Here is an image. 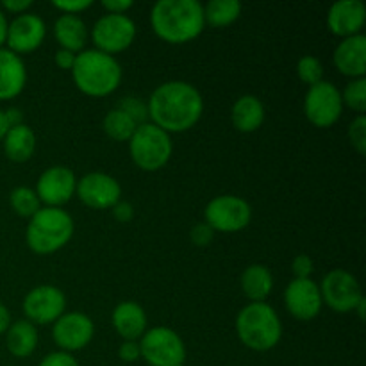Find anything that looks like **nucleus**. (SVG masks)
<instances>
[{
    "label": "nucleus",
    "mask_w": 366,
    "mask_h": 366,
    "mask_svg": "<svg viewBox=\"0 0 366 366\" xmlns=\"http://www.w3.org/2000/svg\"><path fill=\"white\" fill-rule=\"evenodd\" d=\"M236 335L247 349L267 352L281 342V318L270 304L250 302L236 317Z\"/></svg>",
    "instance_id": "4"
},
{
    "label": "nucleus",
    "mask_w": 366,
    "mask_h": 366,
    "mask_svg": "<svg viewBox=\"0 0 366 366\" xmlns=\"http://www.w3.org/2000/svg\"><path fill=\"white\" fill-rule=\"evenodd\" d=\"M102 129L114 142H129L132 138V134H134L136 129H138V124L134 120H131L124 111L114 107V109H111L104 117Z\"/></svg>",
    "instance_id": "28"
},
{
    "label": "nucleus",
    "mask_w": 366,
    "mask_h": 366,
    "mask_svg": "<svg viewBox=\"0 0 366 366\" xmlns=\"http://www.w3.org/2000/svg\"><path fill=\"white\" fill-rule=\"evenodd\" d=\"M318 286L324 304H327L336 313H352L357 304L365 299L357 279L343 268L327 272Z\"/></svg>",
    "instance_id": "11"
},
{
    "label": "nucleus",
    "mask_w": 366,
    "mask_h": 366,
    "mask_svg": "<svg viewBox=\"0 0 366 366\" xmlns=\"http://www.w3.org/2000/svg\"><path fill=\"white\" fill-rule=\"evenodd\" d=\"M142 360L149 366H184L186 347L181 336L170 327L147 329L139 338Z\"/></svg>",
    "instance_id": "7"
},
{
    "label": "nucleus",
    "mask_w": 366,
    "mask_h": 366,
    "mask_svg": "<svg viewBox=\"0 0 366 366\" xmlns=\"http://www.w3.org/2000/svg\"><path fill=\"white\" fill-rule=\"evenodd\" d=\"M7 129H9V125H7L6 114H4V111L0 109V142H2V139H4V136H6Z\"/></svg>",
    "instance_id": "46"
},
{
    "label": "nucleus",
    "mask_w": 366,
    "mask_h": 366,
    "mask_svg": "<svg viewBox=\"0 0 366 366\" xmlns=\"http://www.w3.org/2000/svg\"><path fill=\"white\" fill-rule=\"evenodd\" d=\"M332 63L340 74L361 79L366 74V36L361 34L343 38L332 52Z\"/></svg>",
    "instance_id": "19"
},
{
    "label": "nucleus",
    "mask_w": 366,
    "mask_h": 366,
    "mask_svg": "<svg viewBox=\"0 0 366 366\" xmlns=\"http://www.w3.org/2000/svg\"><path fill=\"white\" fill-rule=\"evenodd\" d=\"M150 24L157 38L182 45L202 34L204 7L199 0H159L150 11Z\"/></svg>",
    "instance_id": "2"
},
{
    "label": "nucleus",
    "mask_w": 366,
    "mask_h": 366,
    "mask_svg": "<svg viewBox=\"0 0 366 366\" xmlns=\"http://www.w3.org/2000/svg\"><path fill=\"white\" fill-rule=\"evenodd\" d=\"M365 304H366V300L363 299L360 304H357L356 310H354V313H357V317H360V320H365Z\"/></svg>",
    "instance_id": "47"
},
{
    "label": "nucleus",
    "mask_w": 366,
    "mask_h": 366,
    "mask_svg": "<svg viewBox=\"0 0 366 366\" xmlns=\"http://www.w3.org/2000/svg\"><path fill=\"white\" fill-rule=\"evenodd\" d=\"M4 114H6V120H7V125H9V129L24 124V113H21L18 107H9V109L4 111Z\"/></svg>",
    "instance_id": "43"
},
{
    "label": "nucleus",
    "mask_w": 366,
    "mask_h": 366,
    "mask_svg": "<svg viewBox=\"0 0 366 366\" xmlns=\"http://www.w3.org/2000/svg\"><path fill=\"white\" fill-rule=\"evenodd\" d=\"M7 27H9V21H7L6 13L0 9V49L6 45V38H7Z\"/></svg>",
    "instance_id": "45"
},
{
    "label": "nucleus",
    "mask_w": 366,
    "mask_h": 366,
    "mask_svg": "<svg viewBox=\"0 0 366 366\" xmlns=\"http://www.w3.org/2000/svg\"><path fill=\"white\" fill-rule=\"evenodd\" d=\"M285 304L297 320H315L324 307L320 286L313 279H293L285 290Z\"/></svg>",
    "instance_id": "16"
},
{
    "label": "nucleus",
    "mask_w": 366,
    "mask_h": 366,
    "mask_svg": "<svg viewBox=\"0 0 366 366\" xmlns=\"http://www.w3.org/2000/svg\"><path fill=\"white\" fill-rule=\"evenodd\" d=\"M54 36L61 49L79 54L84 50L89 32L79 14H61L54 24Z\"/></svg>",
    "instance_id": "22"
},
{
    "label": "nucleus",
    "mask_w": 366,
    "mask_h": 366,
    "mask_svg": "<svg viewBox=\"0 0 366 366\" xmlns=\"http://www.w3.org/2000/svg\"><path fill=\"white\" fill-rule=\"evenodd\" d=\"M93 336H95V324L88 315L79 311L61 315L54 322L52 338L63 352L71 354L75 350L86 349L92 343Z\"/></svg>",
    "instance_id": "13"
},
{
    "label": "nucleus",
    "mask_w": 366,
    "mask_h": 366,
    "mask_svg": "<svg viewBox=\"0 0 366 366\" xmlns=\"http://www.w3.org/2000/svg\"><path fill=\"white\" fill-rule=\"evenodd\" d=\"M206 224L214 232H239L252 220V207L236 195H218L204 209Z\"/></svg>",
    "instance_id": "9"
},
{
    "label": "nucleus",
    "mask_w": 366,
    "mask_h": 366,
    "mask_svg": "<svg viewBox=\"0 0 366 366\" xmlns=\"http://www.w3.org/2000/svg\"><path fill=\"white\" fill-rule=\"evenodd\" d=\"M342 100L343 107L347 106L357 114H363L366 111V79H352L342 92Z\"/></svg>",
    "instance_id": "30"
},
{
    "label": "nucleus",
    "mask_w": 366,
    "mask_h": 366,
    "mask_svg": "<svg viewBox=\"0 0 366 366\" xmlns=\"http://www.w3.org/2000/svg\"><path fill=\"white\" fill-rule=\"evenodd\" d=\"M27 82L24 59L9 49H0V100H11L20 95Z\"/></svg>",
    "instance_id": "20"
},
{
    "label": "nucleus",
    "mask_w": 366,
    "mask_h": 366,
    "mask_svg": "<svg viewBox=\"0 0 366 366\" xmlns=\"http://www.w3.org/2000/svg\"><path fill=\"white\" fill-rule=\"evenodd\" d=\"M75 56H77V54L70 52V50L59 49L56 52V64L61 68V70L71 71V68H74V63H75Z\"/></svg>",
    "instance_id": "42"
},
{
    "label": "nucleus",
    "mask_w": 366,
    "mask_h": 366,
    "mask_svg": "<svg viewBox=\"0 0 366 366\" xmlns=\"http://www.w3.org/2000/svg\"><path fill=\"white\" fill-rule=\"evenodd\" d=\"M46 36V25L39 14L21 13L9 21L6 49L14 54H29L39 49Z\"/></svg>",
    "instance_id": "17"
},
{
    "label": "nucleus",
    "mask_w": 366,
    "mask_h": 366,
    "mask_svg": "<svg viewBox=\"0 0 366 366\" xmlns=\"http://www.w3.org/2000/svg\"><path fill=\"white\" fill-rule=\"evenodd\" d=\"M204 7V21L214 29L234 24L242 14V2L238 0H211Z\"/></svg>",
    "instance_id": "27"
},
{
    "label": "nucleus",
    "mask_w": 366,
    "mask_h": 366,
    "mask_svg": "<svg viewBox=\"0 0 366 366\" xmlns=\"http://www.w3.org/2000/svg\"><path fill=\"white\" fill-rule=\"evenodd\" d=\"M214 231L209 227V225L204 222V224L195 225L189 232V238H192V243L197 247H207L211 242H213Z\"/></svg>",
    "instance_id": "36"
},
{
    "label": "nucleus",
    "mask_w": 366,
    "mask_h": 366,
    "mask_svg": "<svg viewBox=\"0 0 366 366\" xmlns=\"http://www.w3.org/2000/svg\"><path fill=\"white\" fill-rule=\"evenodd\" d=\"M366 21V7L361 0H338L329 7L327 27L340 38L361 34Z\"/></svg>",
    "instance_id": "18"
},
{
    "label": "nucleus",
    "mask_w": 366,
    "mask_h": 366,
    "mask_svg": "<svg viewBox=\"0 0 366 366\" xmlns=\"http://www.w3.org/2000/svg\"><path fill=\"white\" fill-rule=\"evenodd\" d=\"M4 154L13 163H25L36 152V134L27 124L7 129L2 139Z\"/></svg>",
    "instance_id": "24"
},
{
    "label": "nucleus",
    "mask_w": 366,
    "mask_h": 366,
    "mask_svg": "<svg viewBox=\"0 0 366 366\" xmlns=\"http://www.w3.org/2000/svg\"><path fill=\"white\" fill-rule=\"evenodd\" d=\"M118 357L124 363H134V361L142 360V350H139L138 342H124L118 347Z\"/></svg>",
    "instance_id": "38"
},
{
    "label": "nucleus",
    "mask_w": 366,
    "mask_h": 366,
    "mask_svg": "<svg viewBox=\"0 0 366 366\" xmlns=\"http://www.w3.org/2000/svg\"><path fill=\"white\" fill-rule=\"evenodd\" d=\"M174 143L168 132L154 124L138 125L132 138L129 139V154L132 163L145 172H157L170 161Z\"/></svg>",
    "instance_id": "6"
},
{
    "label": "nucleus",
    "mask_w": 366,
    "mask_h": 366,
    "mask_svg": "<svg viewBox=\"0 0 366 366\" xmlns=\"http://www.w3.org/2000/svg\"><path fill=\"white\" fill-rule=\"evenodd\" d=\"M75 231L74 218L63 207H41L29 218L25 242L29 249L39 256L54 254L63 249Z\"/></svg>",
    "instance_id": "5"
},
{
    "label": "nucleus",
    "mask_w": 366,
    "mask_h": 366,
    "mask_svg": "<svg viewBox=\"0 0 366 366\" xmlns=\"http://www.w3.org/2000/svg\"><path fill=\"white\" fill-rule=\"evenodd\" d=\"M136 24L127 14H102L92 29V39L95 49L109 56L124 52L134 43Z\"/></svg>",
    "instance_id": "10"
},
{
    "label": "nucleus",
    "mask_w": 366,
    "mask_h": 366,
    "mask_svg": "<svg viewBox=\"0 0 366 366\" xmlns=\"http://www.w3.org/2000/svg\"><path fill=\"white\" fill-rule=\"evenodd\" d=\"M39 366H79V363L71 354L57 350V352L46 354L41 360V363H39Z\"/></svg>",
    "instance_id": "37"
},
{
    "label": "nucleus",
    "mask_w": 366,
    "mask_h": 366,
    "mask_svg": "<svg viewBox=\"0 0 366 366\" xmlns=\"http://www.w3.org/2000/svg\"><path fill=\"white\" fill-rule=\"evenodd\" d=\"M242 290L250 302H264L274 290V277L264 264H250L243 270Z\"/></svg>",
    "instance_id": "26"
},
{
    "label": "nucleus",
    "mask_w": 366,
    "mask_h": 366,
    "mask_svg": "<svg viewBox=\"0 0 366 366\" xmlns=\"http://www.w3.org/2000/svg\"><path fill=\"white\" fill-rule=\"evenodd\" d=\"M124 70L117 57L97 49H84L75 56L71 79L88 97H107L120 86Z\"/></svg>",
    "instance_id": "3"
},
{
    "label": "nucleus",
    "mask_w": 366,
    "mask_h": 366,
    "mask_svg": "<svg viewBox=\"0 0 366 366\" xmlns=\"http://www.w3.org/2000/svg\"><path fill=\"white\" fill-rule=\"evenodd\" d=\"M92 0H54L52 6L63 14H79L92 7Z\"/></svg>",
    "instance_id": "35"
},
{
    "label": "nucleus",
    "mask_w": 366,
    "mask_h": 366,
    "mask_svg": "<svg viewBox=\"0 0 366 366\" xmlns=\"http://www.w3.org/2000/svg\"><path fill=\"white\" fill-rule=\"evenodd\" d=\"M32 6V0H2V4H0V9L6 13V11H9V13L13 14H21V13H27L29 7Z\"/></svg>",
    "instance_id": "41"
},
{
    "label": "nucleus",
    "mask_w": 366,
    "mask_h": 366,
    "mask_svg": "<svg viewBox=\"0 0 366 366\" xmlns=\"http://www.w3.org/2000/svg\"><path fill=\"white\" fill-rule=\"evenodd\" d=\"M75 193L82 204L93 209H111L122 200L120 182L104 172H88L77 181Z\"/></svg>",
    "instance_id": "14"
},
{
    "label": "nucleus",
    "mask_w": 366,
    "mask_h": 366,
    "mask_svg": "<svg viewBox=\"0 0 366 366\" xmlns=\"http://www.w3.org/2000/svg\"><path fill=\"white\" fill-rule=\"evenodd\" d=\"M349 142L356 149L357 154L365 156L366 154V117L357 114L349 125Z\"/></svg>",
    "instance_id": "33"
},
{
    "label": "nucleus",
    "mask_w": 366,
    "mask_h": 366,
    "mask_svg": "<svg viewBox=\"0 0 366 366\" xmlns=\"http://www.w3.org/2000/svg\"><path fill=\"white\" fill-rule=\"evenodd\" d=\"M132 6V0H102V7L109 14H125Z\"/></svg>",
    "instance_id": "40"
},
{
    "label": "nucleus",
    "mask_w": 366,
    "mask_h": 366,
    "mask_svg": "<svg viewBox=\"0 0 366 366\" xmlns=\"http://www.w3.org/2000/svg\"><path fill=\"white\" fill-rule=\"evenodd\" d=\"M9 204L13 207L14 213L21 218H31L41 209V202H39L38 195L29 186H18L11 192Z\"/></svg>",
    "instance_id": "29"
},
{
    "label": "nucleus",
    "mask_w": 366,
    "mask_h": 366,
    "mask_svg": "<svg viewBox=\"0 0 366 366\" xmlns=\"http://www.w3.org/2000/svg\"><path fill=\"white\" fill-rule=\"evenodd\" d=\"M231 120L236 131L256 132L264 122V106L256 95H242L231 109Z\"/></svg>",
    "instance_id": "23"
},
{
    "label": "nucleus",
    "mask_w": 366,
    "mask_h": 366,
    "mask_svg": "<svg viewBox=\"0 0 366 366\" xmlns=\"http://www.w3.org/2000/svg\"><path fill=\"white\" fill-rule=\"evenodd\" d=\"M297 74L299 79L307 86H315L324 81V66L320 59L315 56H302L297 63Z\"/></svg>",
    "instance_id": "31"
},
{
    "label": "nucleus",
    "mask_w": 366,
    "mask_h": 366,
    "mask_svg": "<svg viewBox=\"0 0 366 366\" xmlns=\"http://www.w3.org/2000/svg\"><path fill=\"white\" fill-rule=\"evenodd\" d=\"M6 347L11 356L25 360L38 347V329L29 320L11 322L6 331Z\"/></svg>",
    "instance_id": "25"
},
{
    "label": "nucleus",
    "mask_w": 366,
    "mask_h": 366,
    "mask_svg": "<svg viewBox=\"0 0 366 366\" xmlns=\"http://www.w3.org/2000/svg\"><path fill=\"white\" fill-rule=\"evenodd\" d=\"M21 307L31 324H54L61 315L66 313V295L57 286H36L25 295Z\"/></svg>",
    "instance_id": "12"
},
{
    "label": "nucleus",
    "mask_w": 366,
    "mask_h": 366,
    "mask_svg": "<svg viewBox=\"0 0 366 366\" xmlns=\"http://www.w3.org/2000/svg\"><path fill=\"white\" fill-rule=\"evenodd\" d=\"M343 100L338 86L331 81H320L310 86L304 97V114L315 127L327 129L342 118Z\"/></svg>",
    "instance_id": "8"
},
{
    "label": "nucleus",
    "mask_w": 366,
    "mask_h": 366,
    "mask_svg": "<svg viewBox=\"0 0 366 366\" xmlns=\"http://www.w3.org/2000/svg\"><path fill=\"white\" fill-rule=\"evenodd\" d=\"M75 188H77V177L74 170L63 164H56L46 168L39 175L34 192L39 202L45 204L46 207H61L70 202L71 197L75 195Z\"/></svg>",
    "instance_id": "15"
},
{
    "label": "nucleus",
    "mask_w": 366,
    "mask_h": 366,
    "mask_svg": "<svg viewBox=\"0 0 366 366\" xmlns=\"http://www.w3.org/2000/svg\"><path fill=\"white\" fill-rule=\"evenodd\" d=\"M118 109L124 111L138 125L149 122V107H147V102H143L138 97H125V99H122V102L118 104Z\"/></svg>",
    "instance_id": "32"
},
{
    "label": "nucleus",
    "mask_w": 366,
    "mask_h": 366,
    "mask_svg": "<svg viewBox=\"0 0 366 366\" xmlns=\"http://www.w3.org/2000/svg\"><path fill=\"white\" fill-rule=\"evenodd\" d=\"M315 270V263L307 254H299L292 261V272L295 277L293 279H311V274Z\"/></svg>",
    "instance_id": "34"
},
{
    "label": "nucleus",
    "mask_w": 366,
    "mask_h": 366,
    "mask_svg": "<svg viewBox=\"0 0 366 366\" xmlns=\"http://www.w3.org/2000/svg\"><path fill=\"white\" fill-rule=\"evenodd\" d=\"M111 322H113L114 331L124 338V342H138L147 331L145 310L132 300L118 304L111 315Z\"/></svg>",
    "instance_id": "21"
},
{
    "label": "nucleus",
    "mask_w": 366,
    "mask_h": 366,
    "mask_svg": "<svg viewBox=\"0 0 366 366\" xmlns=\"http://www.w3.org/2000/svg\"><path fill=\"white\" fill-rule=\"evenodd\" d=\"M113 217L117 218L118 222H131L134 218V207H132L131 202L127 200H120V202L114 204L113 207Z\"/></svg>",
    "instance_id": "39"
},
{
    "label": "nucleus",
    "mask_w": 366,
    "mask_h": 366,
    "mask_svg": "<svg viewBox=\"0 0 366 366\" xmlns=\"http://www.w3.org/2000/svg\"><path fill=\"white\" fill-rule=\"evenodd\" d=\"M11 325V313L2 302H0V335H6Z\"/></svg>",
    "instance_id": "44"
},
{
    "label": "nucleus",
    "mask_w": 366,
    "mask_h": 366,
    "mask_svg": "<svg viewBox=\"0 0 366 366\" xmlns=\"http://www.w3.org/2000/svg\"><path fill=\"white\" fill-rule=\"evenodd\" d=\"M147 107L150 124L172 134L195 127L204 113V99L189 82L168 81L150 93Z\"/></svg>",
    "instance_id": "1"
}]
</instances>
